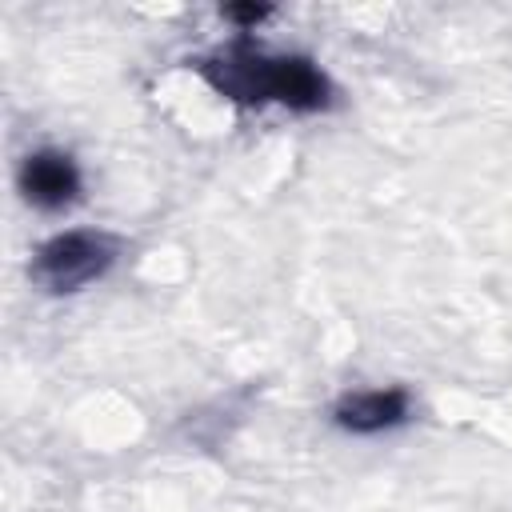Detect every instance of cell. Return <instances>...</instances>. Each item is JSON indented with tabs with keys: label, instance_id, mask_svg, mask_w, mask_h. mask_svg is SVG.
<instances>
[{
	"label": "cell",
	"instance_id": "6da1fadb",
	"mask_svg": "<svg viewBox=\"0 0 512 512\" xmlns=\"http://www.w3.org/2000/svg\"><path fill=\"white\" fill-rule=\"evenodd\" d=\"M200 76L236 104H284L292 112L328 108V76L308 56H276L248 40L200 60Z\"/></svg>",
	"mask_w": 512,
	"mask_h": 512
},
{
	"label": "cell",
	"instance_id": "7a4b0ae2",
	"mask_svg": "<svg viewBox=\"0 0 512 512\" xmlns=\"http://www.w3.org/2000/svg\"><path fill=\"white\" fill-rule=\"evenodd\" d=\"M116 260V244L104 232H60L48 244H40L32 260V276L48 292H76L92 280H100Z\"/></svg>",
	"mask_w": 512,
	"mask_h": 512
},
{
	"label": "cell",
	"instance_id": "3957f363",
	"mask_svg": "<svg viewBox=\"0 0 512 512\" xmlns=\"http://www.w3.org/2000/svg\"><path fill=\"white\" fill-rule=\"evenodd\" d=\"M20 188H24V196H28L36 208L56 212V208H64V204L76 200V192H80V168H76V160H72L68 152L44 148V152H32V156L24 160V168H20Z\"/></svg>",
	"mask_w": 512,
	"mask_h": 512
},
{
	"label": "cell",
	"instance_id": "277c9868",
	"mask_svg": "<svg viewBox=\"0 0 512 512\" xmlns=\"http://www.w3.org/2000/svg\"><path fill=\"white\" fill-rule=\"evenodd\" d=\"M408 420V392L404 388H368L352 392L336 404V424L356 436H376Z\"/></svg>",
	"mask_w": 512,
	"mask_h": 512
},
{
	"label": "cell",
	"instance_id": "5b68a950",
	"mask_svg": "<svg viewBox=\"0 0 512 512\" xmlns=\"http://www.w3.org/2000/svg\"><path fill=\"white\" fill-rule=\"evenodd\" d=\"M228 16H236V20H264L268 16V8H228Z\"/></svg>",
	"mask_w": 512,
	"mask_h": 512
}]
</instances>
